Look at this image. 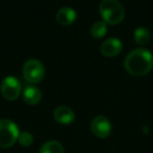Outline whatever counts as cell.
<instances>
[{
  "instance_id": "cell-1",
  "label": "cell",
  "mask_w": 153,
  "mask_h": 153,
  "mask_svg": "<svg viewBox=\"0 0 153 153\" xmlns=\"http://www.w3.org/2000/svg\"><path fill=\"white\" fill-rule=\"evenodd\" d=\"M124 67L131 76H146L153 68V55L147 49L136 48L125 58Z\"/></svg>"
},
{
  "instance_id": "cell-2",
  "label": "cell",
  "mask_w": 153,
  "mask_h": 153,
  "mask_svg": "<svg viewBox=\"0 0 153 153\" xmlns=\"http://www.w3.org/2000/svg\"><path fill=\"white\" fill-rule=\"evenodd\" d=\"M99 11L103 21L110 25L121 23L125 17V10L119 0H102Z\"/></svg>"
},
{
  "instance_id": "cell-3",
  "label": "cell",
  "mask_w": 153,
  "mask_h": 153,
  "mask_svg": "<svg viewBox=\"0 0 153 153\" xmlns=\"http://www.w3.org/2000/svg\"><path fill=\"white\" fill-rule=\"evenodd\" d=\"M19 127L9 119L0 120V147L10 148L14 146L19 137Z\"/></svg>"
},
{
  "instance_id": "cell-4",
  "label": "cell",
  "mask_w": 153,
  "mask_h": 153,
  "mask_svg": "<svg viewBox=\"0 0 153 153\" xmlns=\"http://www.w3.org/2000/svg\"><path fill=\"white\" fill-rule=\"evenodd\" d=\"M23 76L25 81L30 84L40 83L45 76L44 65L39 60L30 59L24 63L23 66Z\"/></svg>"
},
{
  "instance_id": "cell-5",
  "label": "cell",
  "mask_w": 153,
  "mask_h": 153,
  "mask_svg": "<svg viewBox=\"0 0 153 153\" xmlns=\"http://www.w3.org/2000/svg\"><path fill=\"white\" fill-rule=\"evenodd\" d=\"M1 94L7 101H15L21 94V83L15 76H7L4 78L0 86Z\"/></svg>"
},
{
  "instance_id": "cell-6",
  "label": "cell",
  "mask_w": 153,
  "mask_h": 153,
  "mask_svg": "<svg viewBox=\"0 0 153 153\" xmlns=\"http://www.w3.org/2000/svg\"><path fill=\"white\" fill-rule=\"evenodd\" d=\"M90 130L99 138H106L111 134L112 125L108 117L104 115H98L90 123Z\"/></svg>"
},
{
  "instance_id": "cell-7",
  "label": "cell",
  "mask_w": 153,
  "mask_h": 153,
  "mask_svg": "<svg viewBox=\"0 0 153 153\" xmlns=\"http://www.w3.org/2000/svg\"><path fill=\"white\" fill-rule=\"evenodd\" d=\"M123 49V44L121 40L117 38H109L106 39L104 42L101 44L100 51L103 56L107 58L115 57L117 56Z\"/></svg>"
},
{
  "instance_id": "cell-8",
  "label": "cell",
  "mask_w": 153,
  "mask_h": 153,
  "mask_svg": "<svg viewBox=\"0 0 153 153\" xmlns=\"http://www.w3.org/2000/svg\"><path fill=\"white\" fill-rule=\"evenodd\" d=\"M53 117L56 122L61 125H69L76 119L74 110L67 106H59L53 111Z\"/></svg>"
},
{
  "instance_id": "cell-9",
  "label": "cell",
  "mask_w": 153,
  "mask_h": 153,
  "mask_svg": "<svg viewBox=\"0 0 153 153\" xmlns=\"http://www.w3.org/2000/svg\"><path fill=\"white\" fill-rule=\"evenodd\" d=\"M56 19L61 25L68 26L71 25L76 20V12L74 9L68 7H64L57 12Z\"/></svg>"
},
{
  "instance_id": "cell-10",
  "label": "cell",
  "mask_w": 153,
  "mask_h": 153,
  "mask_svg": "<svg viewBox=\"0 0 153 153\" xmlns=\"http://www.w3.org/2000/svg\"><path fill=\"white\" fill-rule=\"evenodd\" d=\"M23 100L28 105H37L42 99V92L35 85L25 86L23 89Z\"/></svg>"
},
{
  "instance_id": "cell-11",
  "label": "cell",
  "mask_w": 153,
  "mask_h": 153,
  "mask_svg": "<svg viewBox=\"0 0 153 153\" xmlns=\"http://www.w3.org/2000/svg\"><path fill=\"white\" fill-rule=\"evenodd\" d=\"M39 153H64V147L58 140H48L41 146Z\"/></svg>"
},
{
  "instance_id": "cell-12",
  "label": "cell",
  "mask_w": 153,
  "mask_h": 153,
  "mask_svg": "<svg viewBox=\"0 0 153 153\" xmlns=\"http://www.w3.org/2000/svg\"><path fill=\"white\" fill-rule=\"evenodd\" d=\"M133 39L138 45H146L150 41V32L146 27H137L134 30Z\"/></svg>"
},
{
  "instance_id": "cell-13",
  "label": "cell",
  "mask_w": 153,
  "mask_h": 153,
  "mask_svg": "<svg viewBox=\"0 0 153 153\" xmlns=\"http://www.w3.org/2000/svg\"><path fill=\"white\" fill-rule=\"evenodd\" d=\"M107 33V23L104 21H98L91 26L90 28V34L94 38L101 39L106 35Z\"/></svg>"
},
{
  "instance_id": "cell-14",
  "label": "cell",
  "mask_w": 153,
  "mask_h": 153,
  "mask_svg": "<svg viewBox=\"0 0 153 153\" xmlns=\"http://www.w3.org/2000/svg\"><path fill=\"white\" fill-rule=\"evenodd\" d=\"M18 143H19L22 147H30V146H32V144L34 143V136L28 131L20 132L19 137H18Z\"/></svg>"
}]
</instances>
